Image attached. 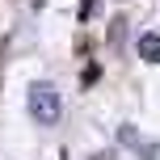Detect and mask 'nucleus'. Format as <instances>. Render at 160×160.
Wrapping results in <instances>:
<instances>
[{
    "label": "nucleus",
    "instance_id": "obj_4",
    "mask_svg": "<svg viewBox=\"0 0 160 160\" xmlns=\"http://www.w3.org/2000/svg\"><path fill=\"white\" fill-rule=\"evenodd\" d=\"M97 80H101V68H97V63H88V68H84V80H80V84L88 88V84H97Z\"/></svg>",
    "mask_w": 160,
    "mask_h": 160
},
{
    "label": "nucleus",
    "instance_id": "obj_5",
    "mask_svg": "<svg viewBox=\"0 0 160 160\" xmlns=\"http://www.w3.org/2000/svg\"><path fill=\"white\" fill-rule=\"evenodd\" d=\"M97 4H101V0H80V21H88V17L97 13Z\"/></svg>",
    "mask_w": 160,
    "mask_h": 160
},
{
    "label": "nucleus",
    "instance_id": "obj_3",
    "mask_svg": "<svg viewBox=\"0 0 160 160\" xmlns=\"http://www.w3.org/2000/svg\"><path fill=\"white\" fill-rule=\"evenodd\" d=\"M139 59L143 63H160V34H143L139 38Z\"/></svg>",
    "mask_w": 160,
    "mask_h": 160
},
{
    "label": "nucleus",
    "instance_id": "obj_2",
    "mask_svg": "<svg viewBox=\"0 0 160 160\" xmlns=\"http://www.w3.org/2000/svg\"><path fill=\"white\" fill-rule=\"evenodd\" d=\"M118 139H122V143H127V148H135V152L143 156V160H156V152H160L156 143H143V139L135 135V127H122V131H118Z\"/></svg>",
    "mask_w": 160,
    "mask_h": 160
},
{
    "label": "nucleus",
    "instance_id": "obj_6",
    "mask_svg": "<svg viewBox=\"0 0 160 160\" xmlns=\"http://www.w3.org/2000/svg\"><path fill=\"white\" fill-rule=\"evenodd\" d=\"M122 25H127V21H122V17H118V21H114V30H110V42H114V47H122V34H127V30H122Z\"/></svg>",
    "mask_w": 160,
    "mask_h": 160
},
{
    "label": "nucleus",
    "instance_id": "obj_1",
    "mask_svg": "<svg viewBox=\"0 0 160 160\" xmlns=\"http://www.w3.org/2000/svg\"><path fill=\"white\" fill-rule=\"evenodd\" d=\"M59 114H63V101H59L55 84H30V118L38 127H55Z\"/></svg>",
    "mask_w": 160,
    "mask_h": 160
}]
</instances>
